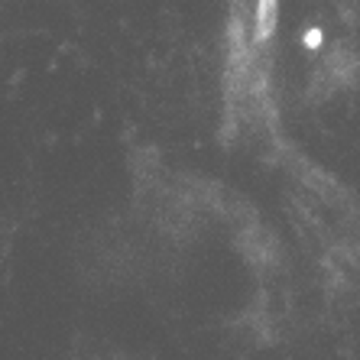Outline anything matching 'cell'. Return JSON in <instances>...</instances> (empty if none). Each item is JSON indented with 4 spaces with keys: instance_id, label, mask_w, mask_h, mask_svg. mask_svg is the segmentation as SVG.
<instances>
[{
    "instance_id": "obj_1",
    "label": "cell",
    "mask_w": 360,
    "mask_h": 360,
    "mask_svg": "<svg viewBox=\"0 0 360 360\" xmlns=\"http://www.w3.org/2000/svg\"><path fill=\"white\" fill-rule=\"evenodd\" d=\"M321 46H325V33H321L319 26H309V30L302 33V49H309V52H319Z\"/></svg>"
}]
</instances>
